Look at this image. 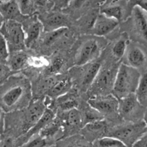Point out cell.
<instances>
[{
  "label": "cell",
  "instance_id": "2",
  "mask_svg": "<svg viewBox=\"0 0 147 147\" xmlns=\"http://www.w3.org/2000/svg\"><path fill=\"white\" fill-rule=\"evenodd\" d=\"M141 74L137 69L122 63L118 68L113 94L119 99L135 94Z\"/></svg>",
  "mask_w": 147,
  "mask_h": 147
},
{
  "label": "cell",
  "instance_id": "44",
  "mask_svg": "<svg viewBox=\"0 0 147 147\" xmlns=\"http://www.w3.org/2000/svg\"><path fill=\"white\" fill-rule=\"evenodd\" d=\"M10 1H12V0H0V5L7 3V2H10Z\"/></svg>",
  "mask_w": 147,
  "mask_h": 147
},
{
  "label": "cell",
  "instance_id": "31",
  "mask_svg": "<svg viewBox=\"0 0 147 147\" xmlns=\"http://www.w3.org/2000/svg\"><path fill=\"white\" fill-rule=\"evenodd\" d=\"M49 145H52L51 143L48 141L40 137L38 134L31 137L25 144L20 147H49Z\"/></svg>",
  "mask_w": 147,
  "mask_h": 147
},
{
  "label": "cell",
  "instance_id": "1",
  "mask_svg": "<svg viewBox=\"0 0 147 147\" xmlns=\"http://www.w3.org/2000/svg\"><path fill=\"white\" fill-rule=\"evenodd\" d=\"M32 86L26 77L12 74L0 86V107L10 113L28 107L32 100Z\"/></svg>",
  "mask_w": 147,
  "mask_h": 147
},
{
  "label": "cell",
  "instance_id": "27",
  "mask_svg": "<svg viewBox=\"0 0 147 147\" xmlns=\"http://www.w3.org/2000/svg\"><path fill=\"white\" fill-rule=\"evenodd\" d=\"M128 39L126 36L121 37V38L115 42L112 48V54L117 60L123 58L128 44Z\"/></svg>",
  "mask_w": 147,
  "mask_h": 147
},
{
  "label": "cell",
  "instance_id": "43",
  "mask_svg": "<svg viewBox=\"0 0 147 147\" xmlns=\"http://www.w3.org/2000/svg\"><path fill=\"white\" fill-rule=\"evenodd\" d=\"M144 122L146 123V125H147V108H146L145 113H144Z\"/></svg>",
  "mask_w": 147,
  "mask_h": 147
},
{
  "label": "cell",
  "instance_id": "6",
  "mask_svg": "<svg viewBox=\"0 0 147 147\" xmlns=\"http://www.w3.org/2000/svg\"><path fill=\"white\" fill-rule=\"evenodd\" d=\"M101 69L98 62H92L82 66H75L70 70V78L81 92L90 88Z\"/></svg>",
  "mask_w": 147,
  "mask_h": 147
},
{
  "label": "cell",
  "instance_id": "19",
  "mask_svg": "<svg viewBox=\"0 0 147 147\" xmlns=\"http://www.w3.org/2000/svg\"><path fill=\"white\" fill-rule=\"evenodd\" d=\"M29 56L24 51L10 52L7 60L6 65L12 73L18 72L28 66Z\"/></svg>",
  "mask_w": 147,
  "mask_h": 147
},
{
  "label": "cell",
  "instance_id": "28",
  "mask_svg": "<svg viewBox=\"0 0 147 147\" xmlns=\"http://www.w3.org/2000/svg\"><path fill=\"white\" fill-rule=\"evenodd\" d=\"M100 13L108 18L116 20L118 22L122 20L123 18V8L117 5H110L107 7H105L100 11Z\"/></svg>",
  "mask_w": 147,
  "mask_h": 147
},
{
  "label": "cell",
  "instance_id": "35",
  "mask_svg": "<svg viewBox=\"0 0 147 147\" xmlns=\"http://www.w3.org/2000/svg\"><path fill=\"white\" fill-rule=\"evenodd\" d=\"M16 2L22 15H27L30 13L32 0H16Z\"/></svg>",
  "mask_w": 147,
  "mask_h": 147
},
{
  "label": "cell",
  "instance_id": "37",
  "mask_svg": "<svg viewBox=\"0 0 147 147\" xmlns=\"http://www.w3.org/2000/svg\"><path fill=\"white\" fill-rule=\"evenodd\" d=\"M0 147H15V138L10 136L2 137L0 141Z\"/></svg>",
  "mask_w": 147,
  "mask_h": 147
},
{
  "label": "cell",
  "instance_id": "33",
  "mask_svg": "<svg viewBox=\"0 0 147 147\" xmlns=\"http://www.w3.org/2000/svg\"><path fill=\"white\" fill-rule=\"evenodd\" d=\"M63 64H64V61H63V59L60 57V56H57L55 57L52 61H51L50 63H49V66L47 67V71L48 74H59V72L63 68Z\"/></svg>",
  "mask_w": 147,
  "mask_h": 147
},
{
  "label": "cell",
  "instance_id": "25",
  "mask_svg": "<svg viewBox=\"0 0 147 147\" xmlns=\"http://www.w3.org/2000/svg\"><path fill=\"white\" fill-rule=\"evenodd\" d=\"M135 95L138 102L147 108V71L141 74Z\"/></svg>",
  "mask_w": 147,
  "mask_h": 147
},
{
  "label": "cell",
  "instance_id": "46",
  "mask_svg": "<svg viewBox=\"0 0 147 147\" xmlns=\"http://www.w3.org/2000/svg\"><path fill=\"white\" fill-rule=\"evenodd\" d=\"M2 134H1V133H0V141H1V139H2Z\"/></svg>",
  "mask_w": 147,
  "mask_h": 147
},
{
  "label": "cell",
  "instance_id": "11",
  "mask_svg": "<svg viewBox=\"0 0 147 147\" xmlns=\"http://www.w3.org/2000/svg\"><path fill=\"white\" fill-rule=\"evenodd\" d=\"M87 103L102 114L104 118L115 117L118 114L119 100L113 94L90 97Z\"/></svg>",
  "mask_w": 147,
  "mask_h": 147
},
{
  "label": "cell",
  "instance_id": "16",
  "mask_svg": "<svg viewBox=\"0 0 147 147\" xmlns=\"http://www.w3.org/2000/svg\"><path fill=\"white\" fill-rule=\"evenodd\" d=\"M38 135L52 144L63 137V123L61 118L55 117L51 122L42 128Z\"/></svg>",
  "mask_w": 147,
  "mask_h": 147
},
{
  "label": "cell",
  "instance_id": "24",
  "mask_svg": "<svg viewBox=\"0 0 147 147\" xmlns=\"http://www.w3.org/2000/svg\"><path fill=\"white\" fill-rule=\"evenodd\" d=\"M59 77L60 76L58 74H50L40 79L35 84V93L38 94V96H40L42 94H48L49 90L59 80Z\"/></svg>",
  "mask_w": 147,
  "mask_h": 147
},
{
  "label": "cell",
  "instance_id": "8",
  "mask_svg": "<svg viewBox=\"0 0 147 147\" xmlns=\"http://www.w3.org/2000/svg\"><path fill=\"white\" fill-rule=\"evenodd\" d=\"M128 28L134 41L147 46V12L137 5L132 7Z\"/></svg>",
  "mask_w": 147,
  "mask_h": 147
},
{
  "label": "cell",
  "instance_id": "5",
  "mask_svg": "<svg viewBox=\"0 0 147 147\" xmlns=\"http://www.w3.org/2000/svg\"><path fill=\"white\" fill-rule=\"evenodd\" d=\"M0 33L3 36L10 52L24 51L25 46V35L22 24L12 20H5L0 28Z\"/></svg>",
  "mask_w": 147,
  "mask_h": 147
},
{
  "label": "cell",
  "instance_id": "23",
  "mask_svg": "<svg viewBox=\"0 0 147 147\" xmlns=\"http://www.w3.org/2000/svg\"><path fill=\"white\" fill-rule=\"evenodd\" d=\"M0 12L3 15L5 20H12L20 22L19 19L22 15L16 0H12L7 3L0 5Z\"/></svg>",
  "mask_w": 147,
  "mask_h": 147
},
{
  "label": "cell",
  "instance_id": "13",
  "mask_svg": "<svg viewBox=\"0 0 147 147\" xmlns=\"http://www.w3.org/2000/svg\"><path fill=\"white\" fill-rule=\"evenodd\" d=\"M63 113L61 120L63 126V138L76 134L75 132L77 131H81L84 126L82 111L78 108H74Z\"/></svg>",
  "mask_w": 147,
  "mask_h": 147
},
{
  "label": "cell",
  "instance_id": "20",
  "mask_svg": "<svg viewBox=\"0 0 147 147\" xmlns=\"http://www.w3.org/2000/svg\"><path fill=\"white\" fill-rule=\"evenodd\" d=\"M80 105L78 97L76 93L71 92V90L66 94L55 99L54 106L62 113L66 112L74 108H78Z\"/></svg>",
  "mask_w": 147,
  "mask_h": 147
},
{
  "label": "cell",
  "instance_id": "4",
  "mask_svg": "<svg viewBox=\"0 0 147 147\" xmlns=\"http://www.w3.org/2000/svg\"><path fill=\"white\" fill-rule=\"evenodd\" d=\"M146 131L147 125L144 120L136 122L125 121V123L108 131L107 136L117 138L127 147H132Z\"/></svg>",
  "mask_w": 147,
  "mask_h": 147
},
{
  "label": "cell",
  "instance_id": "15",
  "mask_svg": "<svg viewBox=\"0 0 147 147\" xmlns=\"http://www.w3.org/2000/svg\"><path fill=\"white\" fill-rule=\"evenodd\" d=\"M119 22L116 20L108 18L100 13L96 18L90 32L96 36H105L112 32L119 25Z\"/></svg>",
  "mask_w": 147,
  "mask_h": 147
},
{
  "label": "cell",
  "instance_id": "10",
  "mask_svg": "<svg viewBox=\"0 0 147 147\" xmlns=\"http://www.w3.org/2000/svg\"><path fill=\"white\" fill-rule=\"evenodd\" d=\"M118 114L125 121L136 122L144 120L146 108L138 102L135 94L119 99Z\"/></svg>",
  "mask_w": 147,
  "mask_h": 147
},
{
  "label": "cell",
  "instance_id": "47",
  "mask_svg": "<svg viewBox=\"0 0 147 147\" xmlns=\"http://www.w3.org/2000/svg\"><path fill=\"white\" fill-rule=\"evenodd\" d=\"M116 1H117V0H111V2H116Z\"/></svg>",
  "mask_w": 147,
  "mask_h": 147
},
{
  "label": "cell",
  "instance_id": "32",
  "mask_svg": "<svg viewBox=\"0 0 147 147\" xmlns=\"http://www.w3.org/2000/svg\"><path fill=\"white\" fill-rule=\"evenodd\" d=\"M50 63V61L43 56H29L28 61V66L39 69V68H47Z\"/></svg>",
  "mask_w": 147,
  "mask_h": 147
},
{
  "label": "cell",
  "instance_id": "26",
  "mask_svg": "<svg viewBox=\"0 0 147 147\" xmlns=\"http://www.w3.org/2000/svg\"><path fill=\"white\" fill-rule=\"evenodd\" d=\"M67 32V28L46 32V34L43 38V43L48 46H52L56 42L59 41L61 38H64Z\"/></svg>",
  "mask_w": 147,
  "mask_h": 147
},
{
  "label": "cell",
  "instance_id": "29",
  "mask_svg": "<svg viewBox=\"0 0 147 147\" xmlns=\"http://www.w3.org/2000/svg\"><path fill=\"white\" fill-rule=\"evenodd\" d=\"M82 113L84 125L89 123L102 121V120H104L105 118L102 114H100L95 109L92 107L89 104L87 105V108H85L83 111H82Z\"/></svg>",
  "mask_w": 147,
  "mask_h": 147
},
{
  "label": "cell",
  "instance_id": "48",
  "mask_svg": "<svg viewBox=\"0 0 147 147\" xmlns=\"http://www.w3.org/2000/svg\"><path fill=\"white\" fill-rule=\"evenodd\" d=\"M51 147H53V146H51Z\"/></svg>",
  "mask_w": 147,
  "mask_h": 147
},
{
  "label": "cell",
  "instance_id": "36",
  "mask_svg": "<svg viewBox=\"0 0 147 147\" xmlns=\"http://www.w3.org/2000/svg\"><path fill=\"white\" fill-rule=\"evenodd\" d=\"M12 74V72L5 63H0V86Z\"/></svg>",
  "mask_w": 147,
  "mask_h": 147
},
{
  "label": "cell",
  "instance_id": "12",
  "mask_svg": "<svg viewBox=\"0 0 147 147\" xmlns=\"http://www.w3.org/2000/svg\"><path fill=\"white\" fill-rule=\"evenodd\" d=\"M117 70L115 71L113 69H104L102 70L100 69L94 82L89 89V90H91L90 93L93 95L92 97L105 95L108 94L107 91H113Z\"/></svg>",
  "mask_w": 147,
  "mask_h": 147
},
{
  "label": "cell",
  "instance_id": "34",
  "mask_svg": "<svg viewBox=\"0 0 147 147\" xmlns=\"http://www.w3.org/2000/svg\"><path fill=\"white\" fill-rule=\"evenodd\" d=\"M9 51L6 41L0 33V63L6 64L7 60L9 56Z\"/></svg>",
  "mask_w": 147,
  "mask_h": 147
},
{
  "label": "cell",
  "instance_id": "3",
  "mask_svg": "<svg viewBox=\"0 0 147 147\" xmlns=\"http://www.w3.org/2000/svg\"><path fill=\"white\" fill-rule=\"evenodd\" d=\"M46 108V101L43 98H35L33 100H31L28 107L21 110L22 114H19L16 117L13 115L15 118L19 120L17 125L13 126L16 128L18 132L17 138L28 132L40 119Z\"/></svg>",
  "mask_w": 147,
  "mask_h": 147
},
{
  "label": "cell",
  "instance_id": "9",
  "mask_svg": "<svg viewBox=\"0 0 147 147\" xmlns=\"http://www.w3.org/2000/svg\"><path fill=\"white\" fill-rule=\"evenodd\" d=\"M125 64L137 69L141 74L147 71V46L136 41H129L123 56Z\"/></svg>",
  "mask_w": 147,
  "mask_h": 147
},
{
  "label": "cell",
  "instance_id": "41",
  "mask_svg": "<svg viewBox=\"0 0 147 147\" xmlns=\"http://www.w3.org/2000/svg\"><path fill=\"white\" fill-rule=\"evenodd\" d=\"M49 0H36V4L39 6H44L46 5V3L48 2Z\"/></svg>",
  "mask_w": 147,
  "mask_h": 147
},
{
  "label": "cell",
  "instance_id": "7",
  "mask_svg": "<svg viewBox=\"0 0 147 147\" xmlns=\"http://www.w3.org/2000/svg\"><path fill=\"white\" fill-rule=\"evenodd\" d=\"M102 41L94 37L84 39L77 48L74 56L75 66H82L94 62L101 54L102 49Z\"/></svg>",
  "mask_w": 147,
  "mask_h": 147
},
{
  "label": "cell",
  "instance_id": "18",
  "mask_svg": "<svg viewBox=\"0 0 147 147\" xmlns=\"http://www.w3.org/2000/svg\"><path fill=\"white\" fill-rule=\"evenodd\" d=\"M40 20L43 24L46 32H50L61 28H68L70 24L68 18L64 15L59 12L49 14L43 18H41Z\"/></svg>",
  "mask_w": 147,
  "mask_h": 147
},
{
  "label": "cell",
  "instance_id": "17",
  "mask_svg": "<svg viewBox=\"0 0 147 147\" xmlns=\"http://www.w3.org/2000/svg\"><path fill=\"white\" fill-rule=\"evenodd\" d=\"M22 26L25 35V46L26 48H31L40 38L43 29V24L39 19L33 18Z\"/></svg>",
  "mask_w": 147,
  "mask_h": 147
},
{
  "label": "cell",
  "instance_id": "45",
  "mask_svg": "<svg viewBox=\"0 0 147 147\" xmlns=\"http://www.w3.org/2000/svg\"><path fill=\"white\" fill-rule=\"evenodd\" d=\"M62 1H63V3H65V4H67V5H69V2H70L71 0H62Z\"/></svg>",
  "mask_w": 147,
  "mask_h": 147
},
{
  "label": "cell",
  "instance_id": "42",
  "mask_svg": "<svg viewBox=\"0 0 147 147\" xmlns=\"http://www.w3.org/2000/svg\"><path fill=\"white\" fill-rule=\"evenodd\" d=\"M5 18H4L3 15H2V13L0 12V28H1V27H2V25H3L4 22H5Z\"/></svg>",
  "mask_w": 147,
  "mask_h": 147
},
{
  "label": "cell",
  "instance_id": "39",
  "mask_svg": "<svg viewBox=\"0 0 147 147\" xmlns=\"http://www.w3.org/2000/svg\"><path fill=\"white\" fill-rule=\"evenodd\" d=\"M88 0H71L69 5L73 9H80L82 7Z\"/></svg>",
  "mask_w": 147,
  "mask_h": 147
},
{
  "label": "cell",
  "instance_id": "30",
  "mask_svg": "<svg viewBox=\"0 0 147 147\" xmlns=\"http://www.w3.org/2000/svg\"><path fill=\"white\" fill-rule=\"evenodd\" d=\"M92 147H127L123 143L117 138L106 136L96 140L92 143Z\"/></svg>",
  "mask_w": 147,
  "mask_h": 147
},
{
  "label": "cell",
  "instance_id": "14",
  "mask_svg": "<svg viewBox=\"0 0 147 147\" xmlns=\"http://www.w3.org/2000/svg\"><path fill=\"white\" fill-rule=\"evenodd\" d=\"M80 134L90 142L93 143L96 140L106 136L108 132L107 125L104 120L89 123L81 129Z\"/></svg>",
  "mask_w": 147,
  "mask_h": 147
},
{
  "label": "cell",
  "instance_id": "40",
  "mask_svg": "<svg viewBox=\"0 0 147 147\" xmlns=\"http://www.w3.org/2000/svg\"><path fill=\"white\" fill-rule=\"evenodd\" d=\"M5 113L0 107V133L2 134L5 128Z\"/></svg>",
  "mask_w": 147,
  "mask_h": 147
},
{
  "label": "cell",
  "instance_id": "22",
  "mask_svg": "<svg viewBox=\"0 0 147 147\" xmlns=\"http://www.w3.org/2000/svg\"><path fill=\"white\" fill-rule=\"evenodd\" d=\"M72 81L70 77H59L52 88L48 92V96L51 99H56L57 97L66 94L71 89Z\"/></svg>",
  "mask_w": 147,
  "mask_h": 147
},
{
  "label": "cell",
  "instance_id": "21",
  "mask_svg": "<svg viewBox=\"0 0 147 147\" xmlns=\"http://www.w3.org/2000/svg\"><path fill=\"white\" fill-rule=\"evenodd\" d=\"M53 147H92V143L86 139L82 134H74L61 138L55 143Z\"/></svg>",
  "mask_w": 147,
  "mask_h": 147
},
{
  "label": "cell",
  "instance_id": "38",
  "mask_svg": "<svg viewBox=\"0 0 147 147\" xmlns=\"http://www.w3.org/2000/svg\"><path fill=\"white\" fill-rule=\"evenodd\" d=\"M132 147H147V131L133 145Z\"/></svg>",
  "mask_w": 147,
  "mask_h": 147
}]
</instances>
